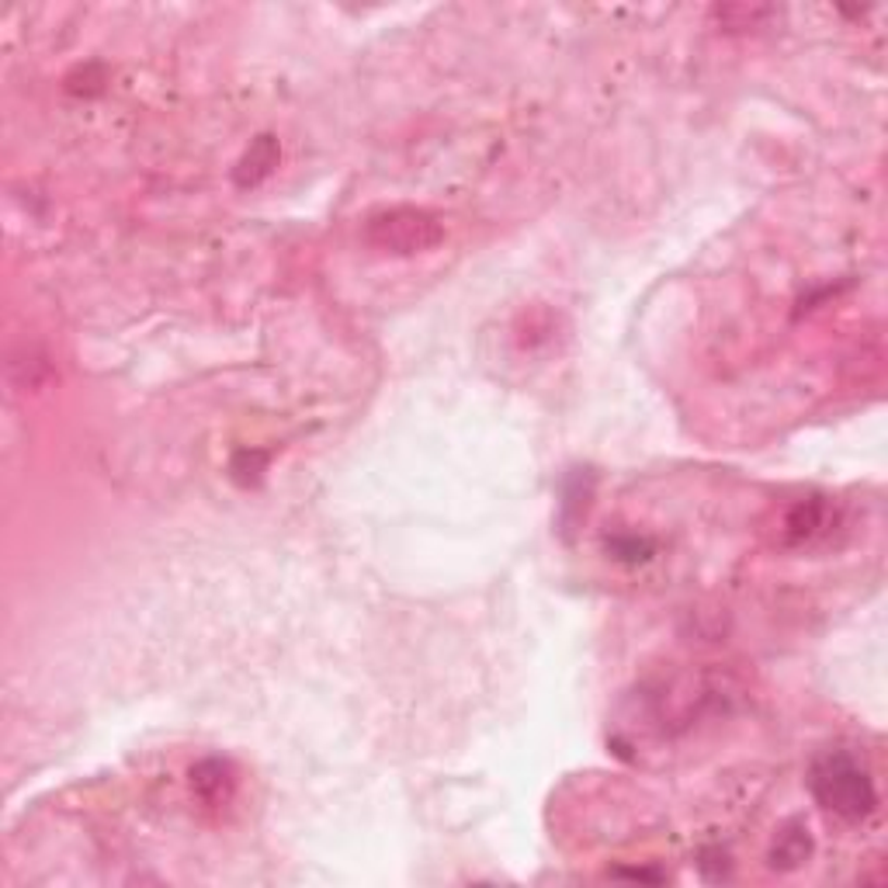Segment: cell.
I'll list each match as a JSON object with an SVG mask.
<instances>
[{
	"label": "cell",
	"instance_id": "cell-3",
	"mask_svg": "<svg viewBox=\"0 0 888 888\" xmlns=\"http://www.w3.org/2000/svg\"><path fill=\"white\" fill-rule=\"evenodd\" d=\"M278 142L271 139V136H261L253 147L243 153L240 160V167H237V185L240 188H253V185H261V180L278 167Z\"/></svg>",
	"mask_w": 888,
	"mask_h": 888
},
{
	"label": "cell",
	"instance_id": "cell-1",
	"mask_svg": "<svg viewBox=\"0 0 888 888\" xmlns=\"http://www.w3.org/2000/svg\"><path fill=\"white\" fill-rule=\"evenodd\" d=\"M809 788L823 809H829L833 815H840V820H850V823L872 815L878 805L875 781L867 777V771L858 764V760L843 750H833V753L815 760V767L809 774Z\"/></svg>",
	"mask_w": 888,
	"mask_h": 888
},
{
	"label": "cell",
	"instance_id": "cell-2",
	"mask_svg": "<svg viewBox=\"0 0 888 888\" xmlns=\"http://www.w3.org/2000/svg\"><path fill=\"white\" fill-rule=\"evenodd\" d=\"M372 233L383 247L400 250V253L424 250L430 243H438L441 237V229L434 226V220H427L424 212H389L375 223Z\"/></svg>",
	"mask_w": 888,
	"mask_h": 888
},
{
	"label": "cell",
	"instance_id": "cell-4",
	"mask_svg": "<svg viewBox=\"0 0 888 888\" xmlns=\"http://www.w3.org/2000/svg\"><path fill=\"white\" fill-rule=\"evenodd\" d=\"M812 854V837H809V829L802 823H791L785 826L781 833H777V840L771 847V864L774 867H785V872H791V867H799L805 864Z\"/></svg>",
	"mask_w": 888,
	"mask_h": 888
},
{
	"label": "cell",
	"instance_id": "cell-6",
	"mask_svg": "<svg viewBox=\"0 0 888 888\" xmlns=\"http://www.w3.org/2000/svg\"><path fill=\"white\" fill-rule=\"evenodd\" d=\"M608 552L614 559H622V563H646V559L652 555V541L639 538V535H618L608 541Z\"/></svg>",
	"mask_w": 888,
	"mask_h": 888
},
{
	"label": "cell",
	"instance_id": "cell-5",
	"mask_svg": "<svg viewBox=\"0 0 888 888\" xmlns=\"http://www.w3.org/2000/svg\"><path fill=\"white\" fill-rule=\"evenodd\" d=\"M191 785L202 799L215 802V799H223V795H229V774L220 760H205L202 767L191 771Z\"/></svg>",
	"mask_w": 888,
	"mask_h": 888
}]
</instances>
